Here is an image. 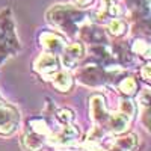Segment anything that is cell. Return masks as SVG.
I'll list each match as a JSON object with an SVG mask.
<instances>
[{
	"label": "cell",
	"mask_w": 151,
	"mask_h": 151,
	"mask_svg": "<svg viewBox=\"0 0 151 151\" xmlns=\"http://www.w3.org/2000/svg\"><path fill=\"white\" fill-rule=\"evenodd\" d=\"M47 21L52 24L55 29L65 33L67 36L77 41L79 30L83 24L88 21H92V15L88 11H83L80 8H74L71 5H56L47 11ZM95 21V20H94Z\"/></svg>",
	"instance_id": "1"
},
{
	"label": "cell",
	"mask_w": 151,
	"mask_h": 151,
	"mask_svg": "<svg viewBox=\"0 0 151 151\" xmlns=\"http://www.w3.org/2000/svg\"><path fill=\"white\" fill-rule=\"evenodd\" d=\"M127 74L121 67H103L94 64V62H85L83 65L79 67L77 80L89 88H101V86H113Z\"/></svg>",
	"instance_id": "2"
},
{
	"label": "cell",
	"mask_w": 151,
	"mask_h": 151,
	"mask_svg": "<svg viewBox=\"0 0 151 151\" xmlns=\"http://www.w3.org/2000/svg\"><path fill=\"white\" fill-rule=\"evenodd\" d=\"M137 147V136L133 133L112 134L100 141L85 139L80 144L82 151H134Z\"/></svg>",
	"instance_id": "3"
},
{
	"label": "cell",
	"mask_w": 151,
	"mask_h": 151,
	"mask_svg": "<svg viewBox=\"0 0 151 151\" xmlns=\"http://www.w3.org/2000/svg\"><path fill=\"white\" fill-rule=\"evenodd\" d=\"M20 52V41L15 32V24L11 11L0 12V65Z\"/></svg>",
	"instance_id": "4"
},
{
	"label": "cell",
	"mask_w": 151,
	"mask_h": 151,
	"mask_svg": "<svg viewBox=\"0 0 151 151\" xmlns=\"http://www.w3.org/2000/svg\"><path fill=\"white\" fill-rule=\"evenodd\" d=\"M50 134H52V129L48 127V122L45 119L32 118L26 124L21 144L26 151H41L42 147L48 142Z\"/></svg>",
	"instance_id": "5"
},
{
	"label": "cell",
	"mask_w": 151,
	"mask_h": 151,
	"mask_svg": "<svg viewBox=\"0 0 151 151\" xmlns=\"http://www.w3.org/2000/svg\"><path fill=\"white\" fill-rule=\"evenodd\" d=\"M60 68H62V65H60L59 56L53 55V53H48V52L41 53L36 58V60L33 62V70L45 82H52Z\"/></svg>",
	"instance_id": "6"
},
{
	"label": "cell",
	"mask_w": 151,
	"mask_h": 151,
	"mask_svg": "<svg viewBox=\"0 0 151 151\" xmlns=\"http://www.w3.org/2000/svg\"><path fill=\"white\" fill-rule=\"evenodd\" d=\"M20 125V112L0 97V134L11 136Z\"/></svg>",
	"instance_id": "7"
},
{
	"label": "cell",
	"mask_w": 151,
	"mask_h": 151,
	"mask_svg": "<svg viewBox=\"0 0 151 151\" xmlns=\"http://www.w3.org/2000/svg\"><path fill=\"white\" fill-rule=\"evenodd\" d=\"M86 56V48H85V44L80 42V41H74V42H70L64 47L62 53L59 55V59H60V65L64 67L65 70L71 71V70H76L79 67V64L85 59Z\"/></svg>",
	"instance_id": "8"
},
{
	"label": "cell",
	"mask_w": 151,
	"mask_h": 151,
	"mask_svg": "<svg viewBox=\"0 0 151 151\" xmlns=\"http://www.w3.org/2000/svg\"><path fill=\"white\" fill-rule=\"evenodd\" d=\"M124 15V9L119 0H100V9L95 12L94 20L98 24H106L113 18Z\"/></svg>",
	"instance_id": "9"
},
{
	"label": "cell",
	"mask_w": 151,
	"mask_h": 151,
	"mask_svg": "<svg viewBox=\"0 0 151 151\" xmlns=\"http://www.w3.org/2000/svg\"><path fill=\"white\" fill-rule=\"evenodd\" d=\"M129 6L132 20L139 27H144L148 32V21H150V0H124Z\"/></svg>",
	"instance_id": "10"
},
{
	"label": "cell",
	"mask_w": 151,
	"mask_h": 151,
	"mask_svg": "<svg viewBox=\"0 0 151 151\" xmlns=\"http://www.w3.org/2000/svg\"><path fill=\"white\" fill-rule=\"evenodd\" d=\"M40 42L44 47L45 52L58 55V56L62 53L64 47L67 45L64 38H62L60 35H58V33H55V32H42L40 35Z\"/></svg>",
	"instance_id": "11"
},
{
	"label": "cell",
	"mask_w": 151,
	"mask_h": 151,
	"mask_svg": "<svg viewBox=\"0 0 151 151\" xmlns=\"http://www.w3.org/2000/svg\"><path fill=\"white\" fill-rule=\"evenodd\" d=\"M52 85L59 92H70L73 89V86H74V79H73L71 71H68L65 68H60L58 71V74L53 77Z\"/></svg>",
	"instance_id": "12"
},
{
	"label": "cell",
	"mask_w": 151,
	"mask_h": 151,
	"mask_svg": "<svg viewBox=\"0 0 151 151\" xmlns=\"http://www.w3.org/2000/svg\"><path fill=\"white\" fill-rule=\"evenodd\" d=\"M116 89L124 95V97H133L134 94H136V91H137V82H136V79L134 77H132V76H129V74H125L124 77L116 83Z\"/></svg>",
	"instance_id": "13"
},
{
	"label": "cell",
	"mask_w": 151,
	"mask_h": 151,
	"mask_svg": "<svg viewBox=\"0 0 151 151\" xmlns=\"http://www.w3.org/2000/svg\"><path fill=\"white\" fill-rule=\"evenodd\" d=\"M104 26H106V32L109 35H112V36H115V38L125 35V33H127V30H129V23L125 21L124 18H121V17L107 21Z\"/></svg>",
	"instance_id": "14"
},
{
	"label": "cell",
	"mask_w": 151,
	"mask_h": 151,
	"mask_svg": "<svg viewBox=\"0 0 151 151\" xmlns=\"http://www.w3.org/2000/svg\"><path fill=\"white\" fill-rule=\"evenodd\" d=\"M130 50H132V53L136 55V56H139L141 59L144 60H148L150 59V53H151V48H150V44L148 41L145 40H134L130 45Z\"/></svg>",
	"instance_id": "15"
},
{
	"label": "cell",
	"mask_w": 151,
	"mask_h": 151,
	"mask_svg": "<svg viewBox=\"0 0 151 151\" xmlns=\"http://www.w3.org/2000/svg\"><path fill=\"white\" fill-rule=\"evenodd\" d=\"M150 68H151V67H150V65L147 64V65H144V67H142V70H141V74H142V77H144V79H145L147 82L150 80Z\"/></svg>",
	"instance_id": "16"
},
{
	"label": "cell",
	"mask_w": 151,
	"mask_h": 151,
	"mask_svg": "<svg viewBox=\"0 0 151 151\" xmlns=\"http://www.w3.org/2000/svg\"><path fill=\"white\" fill-rule=\"evenodd\" d=\"M76 3L79 6H88V5L92 3V0H76Z\"/></svg>",
	"instance_id": "17"
}]
</instances>
